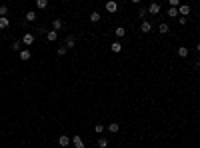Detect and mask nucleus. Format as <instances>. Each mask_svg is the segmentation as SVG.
I'll use <instances>...</instances> for the list:
<instances>
[{
    "mask_svg": "<svg viewBox=\"0 0 200 148\" xmlns=\"http://www.w3.org/2000/svg\"><path fill=\"white\" fill-rule=\"evenodd\" d=\"M34 20H36V12L28 10V12H26V22H34Z\"/></svg>",
    "mask_w": 200,
    "mask_h": 148,
    "instance_id": "1a4fd4ad",
    "label": "nucleus"
},
{
    "mask_svg": "<svg viewBox=\"0 0 200 148\" xmlns=\"http://www.w3.org/2000/svg\"><path fill=\"white\" fill-rule=\"evenodd\" d=\"M110 50H112V52H114V54H118V52L122 50V44H120V42H112Z\"/></svg>",
    "mask_w": 200,
    "mask_h": 148,
    "instance_id": "6e6552de",
    "label": "nucleus"
},
{
    "mask_svg": "<svg viewBox=\"0 0 200 148\" xmlns=\"http://www.w3.org/2000/svg\"><path fill=\"white\" fill-rule=\"evenodd\" d=\"M200 68V60H196V62H194V70H198Z\"/></svg>",
    "mask_w": 200,
    "mask_h": 148,
    "instance_id": "cd10ccee",
    "label": "nucleus"
},
{
    "mask_svg": "<svg viewBox=\"0 0 200 148\" xmlns=\"http://www.w3.org/2000/svg\"><path fill=\"white\" fill-rule=\"evenodd\" d=\"M6 14H8V6L2 4V6H0V18H6Z\"/></svg>",
    "mask_w": 200,
    "mask_h": 148,
    "instance_id": "a211bd4d",
    "label": "nucleus"
},
{
    "mask_svg": "<svg viewBox=\"0 0 200 148\" xmlns=\"http://www.w3.org/2000/svg\"><path fill=\"white\" fill-rule=\"evenodd\" d=\"M196 50H198V52H200V42H198V44H196Z\"/></svg>",
    "mask_w": 200,
    "mask_h": 148,
    "instance_id": "c85d7f7f",
    "label": "nucleus"
},
{
    "mask_svg": "<svg viewBox=\"0 0 200 148\" xmlns=\"http://www.w3.org/2000/svg\"><path fill=\"white\" fill-rule=\"evenodd\" d=\"M72 144H74L76 148H86V146H84V142H82V138H80V136H74V138H72Z\"/></svg>",
    "mask_w": 200,
    "mask_h": 148,
    "instance_id": "423d86ee",
    "label": "nucleus"
},
{
    "mask_svg": "<svg viewBox=\"0 0 200 148\" xmlns=\"http://www.w3.org/2000/svg\"><path fill=\"white\" fill-rule=\"evenodd\" d=\"M70 142H72V138H68V136H64V134H62V136L58 138V144H60V146H62V148H66L68 144H70Z\"/></svg>",
    "mask_w": 200,
    "mask_h": 148,
    "instance_id": "7ed1b4c3",
    "label": "nucleus"
},
{
    "mask_svg": "<svg viewBox=\"0 0 200 148\" xmlns=\"http://www.w3.org/2000/svg\"><path fill=\"white\" fill-rule=\"evenodd\" d=\"M36 6H38L40 10H44L46 6H48V2H46V0H36Z\"/></svg>",
    "mask_w": 200,
    "mask_h": 148,
    "instance_id": "aec40b11",
    "label": "nucleus"
},
{
    "mask_svg": "<svg viewBox=\"0 0 200 148\" xmlns=\"http://www.w3.org/2000/svg\"><path fill=\"white\" fill-rule=\"evenodd\" d=\"M168 30H170V28H168V24H164V22H162L160 26H158V32H162V34H166Z\"/></svg>",
    "mask_w": 200,
    "mask_h": 148,
    "instance_id": "412c9836",
    "label": "nucleus"
},
{
    "mask_svg": "<svg viewBox=\"0 0 200 148\" xmlns=\"http://www.w3.org/2000/svg\"><path fill=\"white\" fill-rule=\"evenodd\" d=\"M8 26H10V20H8V18H0V28H2V30H6Z\"/></svg>",
    "mask_w": 200,
    "mask_h": 148,
    "instance_id": "4468645a",
    "label": "nucleus"
},
{
    "mask_svg": "<svg viewBox=\"0 0 200 148\" xmlns=\"http://www.w3.org/2000/svg\"><path fill=\"white\" fill-rule=\"evenodd\" d=\"M148 12H150V14H158V12H160V4H158V2L148 4Z\"/></svg>",
    "mask_w": 200,
    "mask_h": 148,
    "instance_id": "20e7f679",
    "label": "nucleus"
},
{
    "mask_svg": "<svg viewBox=\"0 0 200 148\" xmlns=\"http://www.w3.org/2000/svg\"><path fill=\"white\" fill-rule=\"evenodd\" d=\"M146 14H148V8H140V10H138V16H140V18H146Z\"/></svg>",
    "mask_w": 200,
    "mask_h": 148,
    "instance_id": "b1692460",
    "label": "nucleus"
},
{
    "mask_svg": "<svg viewBox=\"0 0 200 148\" xmlns=\"http://www.w3.org/2000/svg\"><path fill=\"white\" fill-rule=\"evenodd\" d=\"M178 56H180V58H186V56H188V48L180 46V48H178Z\"/></svg>",
    "mask_w": 200,
    "mask_h": 148,
    "instance_id": "f8f14e48",
    "label": "nucleus"
},
{
    "mask_svg": "<svg viewBox=\"0 0 200 148\" xmlns=\"http://www.w3.org/2000/svg\"><path fill=\"white\" fill-rule=\"evenodd\" d=\"M66 50H68L66 46H62V48H58V54H60V56H64V54H66Z\"/></svg>",
    "mask_w": 200,
    "mask_h": 148,
    "instance_id": "a878e982",
    "label": "nucleus"
},
{
    "mask_svg": "<svg viewBox=\"0 0 200 148\" xmlns=\"http://www.w3.org/2000/svg\"><path fill=\"white\" fill-rule=\"evenodd\" d=\"M46 38H48V40H50V42H54L56 38H58V34H56L54 30H50V32H46Z\"/></svg>",
    "mask_w": 200,
    "mask_h": 148,
    "instance_id": "f3484780",
    "label": "nucleus"
},
{
    "mask_svg": "<svg viewBox=\"0 0 200 148\" xmlns=\"http://www.w3.org/2000/svg\"><path fill=\"white\" fill-rule=\"evenodd\" d=\"M178 14H182V16L186 18V16L190 14V6H188V4H180V8H178Z\"/></svg>",
    "mask_w": 200,
    "mask_h": 148,
    "instance_id": "f03ea898",
    "label": "nucleus"
},
{
    "mask_svg": "<svg viewBox=\"0 0 200 148\" xmlns=\"http://www.w3.org/2000/svg\"><path fill=\"white\" fill-rule=\"evenodd\" d=\"M106 10H108V12H116V10H118V4H116L114 0H110V2H106Z\"/></svg>",
    "mask_w": 200,
    "mask_h": 148,
    "instance_id": "39448f33",
    "label": "nucleus"
},
{
    "mask_svg": "<svg viewBox=\"0 0 200 148\" xmlns=\"http://www.w3.org/2000/svg\"><path fill=\"white\" fill-rule=\"evenodd\" d=\"M106 130H110L112 134H116V132H118V130H120V126L116 124V122H112V124H110V126H108V128H106Z\"/></svg>",
    "mask_w": 200,
    "mask_h": 148,
    "instance_id": "2eb2a0df",
    "label": "nucleus"
},
{
    "mask_svg": "<svg viewBox=\"0 0 200 148\" xmlns=\"http://www.w3.org/2000/svg\"><path fill=\"white\" fill-rule=\"evenodd\" d=\"M74 44H76V38H74V36H68L66 38V48H74Z\"/></svg>",
    "mask_w": 200,
    "mask_h": 148,
    "instance_id": "9d476101",
    "label": "nucleus"
},
{
    "mask_svg": "<svg viewBox=\"0 0 200 148\" xmlns=\"http://www.w3.org/2000/svg\"><path fill=\"white\" fill-rule=\"evenodd\" d=\"M22 42H24L26 46H30V44L34 42V34H24V36H22Z\"/></svg>",
    "mask_w": 200,
    "mask_h": 148,
    "instance_id": "0eeeda50",
    "label": "nucleus"
},
{
    "mask_svg": "<svg viewBox=\"0 0 200 148\" xmlns=\"http://www.w3.org/2000/svg\"><path fill=\"white\" fill-rule=\"evenodd\" d=\"M96 144H98L100 148H106V146H108V144H110V142H108L106 138H102V136H100V138H98V142H96Z\"/></svg>",
    "mask_w": 200,
    "mask_h": 148,
    "instance_id": "dca6fc26",
    "label": "nucleus"
},
{
    "mask_svg": "<svg viewBox=\"0 0 200 148\" xmlns=\"http://www.w3.org/2000/svg\"><path fill=\"white\" fill-rule=\"evenodd\" d=\"M168 16H178V8H168Z\"/></svg>",
    "mask_w": 200,
    "mask_h": 148,
    "instance_id": "393cba45",
    "label": "nucleus"
},
{
    "mask_svg": "<svg viewBox=\"0 0 200 148\" xmlns=\"http://www.w3.org/2000/svg\"><path fill=\"white\" fill-rule=\"evenodd\" d=\"M140 30H142V32H150V30H152V24L144 20V22H142V26H140Z\"/></svg>",
    "mask_w": 200,
    "mask_h": 148,
    "instance_id": "9b49d317",
    "label": "nucleus"
},
{
    "mask_svg": "<svg viewBox=\"0 0 200 148\" xmlns=\"http://www.w3.org/2000/svg\"><path fill=\"white\" fill-rule=\"evenodd\" d=\"M90 20H92V22H98L100 20V12H92V14H90Z\"/></svg>",
    "mask_w": 200,
    "mask_h": 148,
    "instance_id": "5701e85b",
    "label": "nucleus"
},
{
    "mask_svg": "<svg viewBox=\"0 0 200 148\" xmlns=\"http://www.w3.org/2000/svg\"><path fill=\"white\" fill-rule=\"evenodd\" d=\"M12 48H14V50H18V52H20V50H22V48H20V42H18V40H16V42H14V44H12Z\"/></svg>",
    "mask_w": 200,
    "mask_h": 148,
    "instance_id": "bb28decb",
    "label": "nucleus"
},
{
    "mask_svg": "<svg viewBox=\"0 0 200 148\" xmlns=\"http://www.w3.org/2000/svg\"><path fill=\"white\" fill-rule=\"evenodd\" d=\"M60 28H62V20H60V18H56L54 22H52V30L56 32V30H60Z\"/></svg>",
    "mask_w": 200,
    "mask_h": 148,
    "instance_id": "ddd939ff",
    "label": "nucleus"
},
{
    "mask_svg": "<svg viewBox=\"0 0 200 148\" xmlns=\"http://www.w3.org/2000/svg\"><path fill=\"white\" fill-rule=\"evenodd\" d=\"M104 130H106V126H102V124H100V122H98V124H96V126H94V132H96V134H102Z\"/></svg>",
    "mask_w": 200,
    "mask_h": 148,
    "instance_id": "6ab92c4d",
    "label": "nucleus"
},
{
    "mask_svg": "<svg viewBox=\"0 0 200 148\" xmlns=\"http://www.w3.org/2000/svg\"><path fill=\"white\" fill-rule=\"evenodd\" d=\"M30 58H32V52H30L28 48H22V50H20V60L26 62V60H30Z\"/></svg>",
    "mask_w": 200,
    "mask_h": 148,
    "instance_id": "f257e3e1",
    "label": "nucleus"
},
{
    "mask_svg": "<svg viewBox=\"0 0 200 148\" xmlns=\"http://www.w3.org/2000/svg\"><path fill=\"white\" fill-rule=\"evenodd\" d=\"M124 34H126V30H124V26H118V28H116V36H118V38H122Z\"/></svg>",
    "mask_w": 200,
    "mask_h": 148,
    "instance_id": "4be33fe9",
    "label": "nucleus"
}]
</instances>
